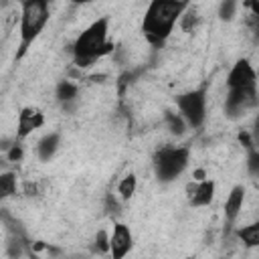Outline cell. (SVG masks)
Here are the masks:
<instances>
[{
	"instance_id": "1",
	"label": "cell",
	"mask_w": 259,
	"mask_h": 259,
	"mask_svg": "<svg viewBox=\"0 0 259 259\" xmlns=\"http://www.w3.org/2000/svg\"><path fill=\"white\" fill-rule=\"evenodd\" d=\"M188 6L190 0H150L142 20V32L146 40L154 47L164 45Z\"/></svg>"
},
{
	"instance_id": "2",
	"label": "cell",
	"mask_w": 259,
	"mask_h": 259,
	"mask_svg": "<svg viewBox=\"0 0 259 259\" xmlns=\"http://www.w3.org/2000/svg\"><path fill=\"white\" fill-rule=\"evenodd\" d=\"M113 51V42L109 40V18L101 16L93 20L73 42V63L79 69L91 67L101 57L109 55Z\"/></svg>"
},
{
	"instance_id": "3",
	"label": "cell",
	"mask_w": 259,
	"mask_h": 259,
	"mask_svg": "<svg viewBox=\"0 0 259 259\" xmlns=\"http://www.w3.org/2000/svg\"><path fill=\"white\" fill-rule=\"evenodd\" d=\"M49 16H51V0H22L20 2V16H18L20 42H18L16 59H22L26 55L30 45L38 38V34L47 26Z\"/></svg>"
},
{
	"instance_id": "4",
	"label": "cell",
	"mask_w": 259,
	"mask_h": 259,
	"mask_svg": "<svg viewBox=\"0 0 259 259\" xmlns=\"http://www.w3.org/2000/svg\"><path fill=\"white\" fill-rule=\"evenodd\" d=\"M190 148L188 146H162L154 154V172L160 182L176 180L188 166Z\"/></svg>"
},
{
	"instance_id": "5",
	"label": "cell",
	"mask_w": 259,
	"mask_h": 259,
	"mask_svg": "<svg viewBox=\"0 0 259 259\" xmlns=\"http://www.w3.org/2000/svg\"><path fill=\"white\" fill-rule=\"evenodd\" d=\"M206 85L198 89H190L186 93H180L174 103L178 107V113L186 119L188 127H200L206 119Z\"/></svg>"
},
{
	"instance_id": "6",
	"label": "cell",
	"mask_w": 259,
	"mask_h": 259,
	"mask_svg": "<svg viewBox=\"0 0 259 259\" xmlns=\"http://www.w3.org/2000/svg\"><path fill=\"white\" fill-rule=\"evenodd\" d=\"M259 105V93L257 87H245V89H229L225 99V113L231 119H237L245 115L249 109Z\"/></svg>"
},
{
	"instance_id": "7",
	"label": "cell",
	"mask_w": 259,
	"mask_h": 259,
	"mask_svg": "<svg viewBox=\"0 0 259 259\" xmlns=\"http://www.w3.org/2000/svg\"><path fill=\"white\" fill-rule=\"evenodd\" d=\"M227 87L229 89H245V87H257V71L247 59H239L229 75H227Z\"/></svg>"
},
{
	"instance_id": "8",
	"label": "cell",
	"mask_w": 259,
	"mask_h": 259,
	"mask_svg": "<svg viewBox=\"0 0 259 259\" xmlns=\"http://www.w3.org/2000/svg\"><path fill=\"white\" fill-rule=\"evenodd\" d=\"M186 198L190 206H208L212 202L214 196V180L210 178H202V180H190L186 184Z\"/></svg>"
},
{
	"instance_id": "9",
	"label": "cell",
	"mask_w": 259,
	"mask_h": 259,
	"mask_svg": "<svg viewBox=\"0 0 259 259\" xmlns=\"http://www.w3.org/2000/svg\"><path fill=\"white\" fill-rule=\"evenodd\" d=\"M132 247H134V235L130 227L123 223H115L113 231L109 233V255L113 259H121L132 251Z\"/></svg>"
},
{
	"instance_id": "10",
	"label": "cell",
	"mask_w": 259,
	"mask_h": 259,
	"mask_svg": "<svg viewBox=\"0 0 259 259\" xmlns=\"http://www.w3.org/2000/svg\"><path fill=\"white\" fill-rule=\"evenodd\" d=\"M45 123V113L36 107H24L18 113V121H16V138L24 140L26 136H30L32 132H36L38 127H42Z\"/></svg>"
},
{
	"instance_id": "11",
	"label": "cell",
	"mask_w": 259,
	"mask_h": 259,
	"mask_svg": "<svg viewBox=\"0 0 259 259\" xmlns=\"http://www.w3.org/2000/svg\"><path fill=\"white\" fill-rule=\"evenodd\" d=\"M243 204H245V188L239 184L229 192V196L225 200V227L227 229H231L235 225V221L239 219V214L243 210Z\"/></svg>"
},
{
	"instance_id": "12",
	"label": "cell",
	"mask_w": 259,
	"mask_h": 259,
	"mask_svg": "<svg viewBox=\"0 0 259 259\" xmlns=\"http://www.w3.org/2000/svg\"><path fill=\"white\" fill-rule=\"evenodd\" d=\"M59 146H61V134H59V132L47 134V136L38 142V146H36V156H38V160H40V162H49V160L57 154Z\"/></svg>"
},
{
	"instance_id": "13",
	"label": "cell",
	"mask_w": 259,
	"mask_h": 259,
	"mask_svg": "<svg viewBox=\"0 0 259 259\" xmlns=\"http://www.w3.org/2000/svg\"><path fill=\"white\" fill-rule=\"evenodd\" d=\"M77 95H79V85L69 81V79L61 81L57 85V89H55V97L63 103V109H71L75 105V101H77Z\"/></svg>"
},
{
	"instance_id": "14",
	"label": "cell",
	"mask_w": 259,
	"mask_h": 259,
	"mask_svg": "<svg viewBox=\"0 0 259 259\" xmlns=\"http://www.w3.org/2000/svg\"><path fill=\"white\" fill-rule=\"evenodd\" d=\"M237 237H239V241H243V245H247V247H259V221L237 229Z\"/></svg>"
},
{
	"instance_id": "15",
	"label": "cell",
	"mask_w": 259,
	"mask_h": 259,
	"mask_svg": "<svg viewBox=\"0 0 259 259\" xmlns=\"http://www.w3.org/2000/svg\"><path fill=\"white\" fill-rule=\"evenodd\" d=\"M136 188H138V178L134 174H125L117 182V194H119L121 200H130L136 194Z\"/></svg>"
},
{
	"instance_id": "16",
	"label": "cell",
	"mask_w": 259,
	"mask_h": 259,
	"mask_svg": "<svg viewBox=\"0 0 259 259\" xmlns=\"http://www.w3.org/2000/svg\"><path fill=\"white\" fill-rule=\"evenodd\" d=\"M164 119H166V125H168V130L174 134V136H180V134H184V130H186V119L180 115V113H174V111H166L164 113Z\"/></svg>"
},
{
	"instance_id": "17",
	"label": "cell",
	"mask_w": 259,
	"mask_h": 259,
	"mask_svg": "<svg viewBox=\"0 0 259 259\" xmlns=\"http://www.w3.org/2000/svg\"><path fill=\"white\" fill-rule=\"evenodd\" d=\"M12 194H16V174L4 172L0 176V196L2 198H8Z\"/></svg>"
},
{
	"instance_id": "18",
	"label": "cell",
	"mask_w": 259,
	"mask_h": 259,
	"mask_svg": "<svg viewBox=\"0 0 259 259\" xmlns=\"http://www.w3.org/2000/svg\"><path fill=\"white\" fill-rule=\"evenodd\" d=\"M196 22H198V12H196V8L190 4L186 10H184V14L180 16V26H182V30H194V26H196Z\"/></svg>"
},
{
	"instance_id": "19",
	"label": "cell",
	"mask_w": 259,
	"mask_h": 259,
	"mask_svg": "<svg viewBox=\"0 0 259 259\" xmlns=\"http://www.w3.org/2000/svg\"><path fill=\"white\" fill-rule=\"evenodd\" d=\"M237 6H239V0H221L219 4L221 20H233V16L237 14Z\"/></svg>"
},
{
	"instance_id": "20",
	"label": "cell",
	"mask_w": 259,
	"mask_h": 259,
	"mask_svg": "<svg viewBox=\"0 0 259 259\" xmlns=\"http://www.w3.org/2000/svg\"><path fill=\"white\" fill-rule=\"evenodd\" d=\"M247 172L253 178H259V148L247 150Z\"/></svg>"
},
{
	"instance_id": "21",
	"label": "cell",
	"mask_w": 259,
	"mask_h": 259,
	"mask_svg": "<svg viewBox=\"0 0 259 259\" xmlns=\"http://www.w3.org/2000/svg\"><path fill=\"white\" fill-rule=\"evenodd\" d=\"M93 245H95V251H97V253H101V255L109 253V233H107V231H103V229H101V231H97Z\"/></svg>"
},
{
	"instance_id": "22",
	"label": "cell",
	"mask_w": 259,
	"mask_h": 259,
	"mask_svg": "<svg viewBox=\"0 0 259 259\" xmlns=\"http://www.w3.org/2000/svg\"><path fill=\"white\" fill-rule=\"evenodd\" d=\"M6 156H8V160H10V162H20V160H22L24 150H22V146H20V140H18V138H16V140H14V144L6 150Z\"/></svg>"
},
{
	"instance_id": "23",
	"label": "cell",
	"mask_w": 259,
	"mask_h": 259,
	"mask_svg": "<svg viewBox=\"0 0 259 259\" xmlns=\"http://www.w3.org/2000/svg\"><path fill=\"white\" fill-rule=\"evenodd\" d=\"M107 210L111 214H119V204H117V200L113 196H107Z\"/></svg>"
},
{
	"instance_id": "24",
	"label": "cell",
	"mask_w": 259,
	"mask_h": 259,
	"mask_svg": "<svg viewBox=\"0 0 259 259\" xmlns=\"http://www.w3.org/2000/svg\"><path fill=\"white\" fill-rule=\"evenodd\" d=\"M251 136H253L255 148H259V115H257V119H255V125H253V130H251Z\"/></svg>"
},
{
	"instance_id": "25",
	"label": "cell",
	"mask_w": 259,
	"mask_h": 259,
	"mask_svg": "<svg viewBox=\"0 0 259 259\" xmlns=\"http://www.w3.org/2000/svg\"><path fill=\"white\" fill-rule=\"evenodd\" d=\"M249 2V8H251V12L255 14V16H259V0H247Z\"/></svg>"
},
{
	"instance_id": "26",
	"label": "cell",
	"mask_w": 259,
	"mask_h": 259,
	"mask_svg": "<svg viewBox=\"0 0 259 259\" xmlns=\"http://www.w3.org/2000/svg\"><path fill=\"white\" fill-rule=\"evenodd\" d=\"M69 2H73V4H85V2H91V0H69Z\"/></svg>"
}]
</instances>
